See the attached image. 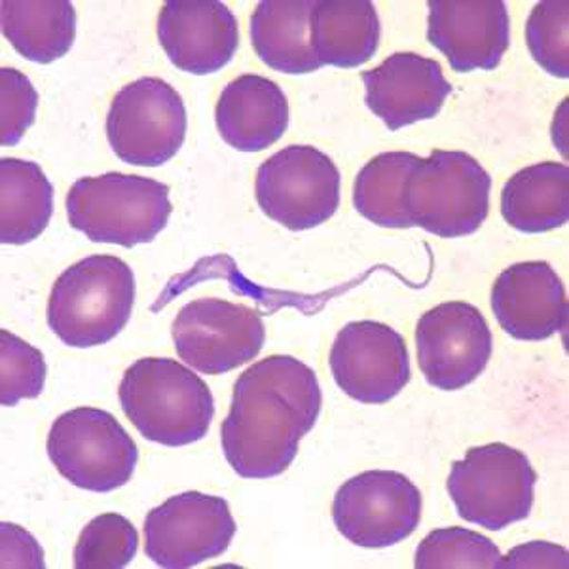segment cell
<instances>
[{"mask_svg":"<svg viewBox=\"0 0 569 569\" xmlns=\"http://www.w3.org/2000/svg\"><path fill=\"white\" fill-rule=\"evenodd\" d=\"M380 34L378 10L370 0H318L311 12V48L321 66H365L378 52Z\"/></svg>","mask_w":569,"mask_h":569,"instance_id":"obj_20","label":"cell"},{"mask_svg":"<svg viewBox=\"0 0 569 569\" xmlns=\"http://www.w3.org/2000/svg\"><path fill=\"white\" fill-rule=\"evenodd\" d=\"M39 109V93L33 82L10 67L0 71V142L2 147H13L23 139L27 130L34 123Z\"/></svg>","mask_w":569,"mask_h":569,"instance_id":"obj_30","label":"cell"},{"mask_svg":"<svg viewBox=\"0 0 569 569\" xmlns=\"http://www.w3.org/2000/svg\"><path fill=\"white\" fill-rule=\"evenodd\" d=\"M136 305V276L112 254H91L61 273L48 298L46 319L71 348L110 342L128 325Z\"/></svg>","mask_w":569,"mask_h":569,"instance_id":"obj_3","label":"cell"},{"mask_svg":"<svg viewBox=\"0 0 569 569\" xmlns=\"http://www.w3.org/2000/svg\"><path fill=\"white\" fill-rule=\"evenodd\" d=\"M420 488L397 471H365L338 488L332 520L350 543L386 549L412 536L421 520Z\"/></svg>","mask_w":569,"mask_h":569,"instance_id":"obj_10","label":"cell"},{"mask_svg":"<svg viewBox=\"0 0 569 569\" xmlns=\"http://www.w3.org/2000/svg\"><path fill=\"white\" fill-rule=\"evenodd\" d=\"M569 2H537L526 23V42L537 66L557 78L569 77Z\"/></svg>","mask_w":569,"mask_h":569,"instance_id":"obj_28","label":"cell"},{"mask_svg":"<svg viewBox=\"0 0 569 569\" xmlns=\"http://www.w3.org/2000/svg\"><path fill=\"white\" fill-rule=\"evenodd\" d=\"M501 550L492 539L467 528H440L418 545V569H492L498 568Z\"/></svg>","mask_w":569,"mask_h":569,"instance_id":"obj_26","label":"cell"},{"mask_svg":"<svg viewBox=\"0 0 569 569\" xmlns=\"http://www.w3.org/2000/svg\"><path fill=\"white\" fill-rule=\"evenodd\" d=\"M427 40L456 72L493 71L511 42L503 0H431Z\"/></svg>","mask_w":569,"mask_h":569,"instance_id":"obj_15","label":"cell"},{"mask_svg":"<svg viewBox=\"0 0 569 569\" xmlns=\"http://www.w3.org/2000/svg\"><path fill=\"white\" fill-rule=\"evenodd\" d=\"M340 182L330 156L310 144H291L260 163L254 194L268 219L300 232L321 227L337 213Z\"/></svg>","mask_w":569,"mask_h":569,"instance_id":"obj_9","label":"cell"},{"mask_svg":"<svg viewBox=\"0 0 569 569\" xmlns=\"http://www.w3.org/2000/svg\"><path fill=\"white\" fill-rule=\"evenodd\" d=\"M171 213L168 184L150 177L118 171L82 177L67 194V217L74 230L96 243L126 249L156 240Z\"/></svg>","mask_w":569,"mask_h":569,"instance_id":"obj_4","label":"cell"},{"mask_svg":"<svg viewBox=\"0 0 569 569\" xmlns=\"http://www.w3.org/2000/svg\"><path fill=\"white\" fill-rule=\"evenodd\" d=\"M418 365L427 383L458 391L485 372L493 351L482 311L467 302H445L426 311L416 327Z\"/></svg>","mask_w":569,"mask_h":569,"instance_id":"obj_13","label":"cell"},{"mask_svg":"<svg viewBox=\"0 0 569 569\" xmlns=\"http://www.w3.org/2000/svg\"><path fill=\"white\" fill-rule=\"evenodd\" d=\"M418 162L420 156L397 150L378 154L365 163L353 184L357 213L378 227L412 228L405 209V184Z\"/></svg>","mask_w":569,"mask_h":569,"instance_id":"obj_25","label":"cell"},{"mask_svg":"<svg viewBox=\"0 0 569 569\" xmlns=\"http://www.w3.org/2000/svg\"><path fill=\"white\" fill-rule=\"evenodd\" d=\"M118 397L137 431L163 447H187L208 435L214 399L194 370L173 359L144 357L122 376Z\"/></svg>","mask_w":569,"mask_h":569,"instance_id":"obj_2","label":"cell"},{"mask_svg":"<svg viewBox=\"0 0 569 569\" xmlns=\"http://www.w3.org/2000/svg\"><path fill=\"white\" fill-rule=\"evenodd\" d=\"M139 549V533L128 518L104 512L88 522L74 547V568L122 569Z\"/></svg>","mask_w":569,"mask_h":569,"instance_id":"obj_27","label":"cell"},{"mask_svg":"<svg viewBox=\"0 0 569 569\" xmlns=\"http://www.w3.org/2000/svg\"><path fill=\"white\" fill-rule=\"evenodd\" d=\"M238 531L227 499L201 492L169 498L144 518L147 557L166 569H188L227 552Z\"/></svg>","mask_w":569,"mask_h":569,"instance_id":"obj_11","label":"cell"},{"mask_svg":"<svg viewBox=\"0 0 569 569\" xmlns=\"http://www.w3.org/2000/svg\"><path fill=\"white\" fill-rule=\"evenodd\" d=\"M536 482V469L525 452L490 442L453 461L447 490L463 520L499 531L530 517Z\"/></svg>","mask_w":569,"mask_h":569,"instance_id":"obj_6","label":"cell"},{"mask_svg":"<svg viewBox=\"0 0 569 569\" xmlns=\"http://www.w3.org/2000/svg\"><path fill=\"white\" fill-rule=\"evenodd\" d=\"M0 26L16 52L48 66L71 50L77 10L69 0H2Z\"/></svg>","mask_w":569,"mask_h":569,"instance_id":"obj_22","label":"cell"},{"mask_svg":"<svg viewBox=\"0 0 569 569\" xmlns=\"http://www.w3.org/2000/svg\"><path fill=\"white\" fill-rule=\"evenodd\" d=\"M42 558L44 555L33 537L20 526L2 525V566L10 562L8 568H44Z\"/></svg>","mask_w":569,"mask_h":569,"instance_id":"obj_32","label":"cell"},{"mask_svg":"<svg viewBox=\"0 0 569 569\" xmlns=\"http://www.w3.org/2000/svg\"><path fill=\"white\" fill-rule=\"evenodd\" d=\"M46 367L42 351L16 337L10 330H0V402L16 407L23 399H37L44 391Z\"/></svg>","mask_w":569,"mask_h":569,"instance_id":"obj_29","label":"cell"},{"mask_svg":"<svg viewBox=\"0 0 569 569\" xmlns=\"http://www.w3.org/2000/svg\"><path fill=\"white\" fill-rule=\"evenodd\" d=\"M313 0H262L251 16V44L260 61L284 74L321 69L310 39Z\"/></svg>","mask_w":569,"mask_h":569,"instance_id":"obj_21","label":"cell"},{"mask_svg":"<svg viewBox=\"0 0 569 569\" xmlns=\"http://www.w3.org/2000/svg\"><path fill=\"white\" fill-rule=\"evenodd\" d=\"M323 407L318 375L291 356H270L241 372L220 427L228 463L243 479H272L291 467Z\"/></svg>","mask_w":569,"mask_h":569,"instance_id":"obj_1","label":"cell"},{"mask_svg":"<svg viewBox=\"0 0 569 569\" xmlns=\"http://www.w3.org/2000/svg\"><path fill=\"white\" fill-rule=\"evenodd\" d=\"M187 107L162 78H139L118 91L107 114L110 149L130 166L160 168L187 139Z\"/></svg>","mask_w":569,"mask_h":569,"instance_id":"obj_8","label":"cell"},{"mask_svg":"<svg viewBox=\"0 0 569 569\" xmlns=\"http://www.w3.org/2000/svg\"><path fill=\"white\" fill-rule=\"evenodd\" d=\"M330 372L343 393L365 405H386L410 382L402 335L378 321H353L330 348Z\"/></svg>","mask_w":569,"mask_h":569,"instance_id":"obj_14","label":"cell"},{"mask_svg":"<svg viewBox=\"0 0 569 569\" xmlns=\"http://www.w3.org/2000/svg\"><path fill=\"white\" fill-rule=\"evenodd\" d=\"M53 214V187L39 163L0 162V241L26 246L42 236Z\"/></svg>","mask_w":569,"mask_h":569,"instance_id":"obj_24","label":"cell"},{"mask_svg":"<svg viewBox=\"0 0 569 569\" xmlns=\"http://www.w3.org/2000/svg\"><path fill=\"white\" fill-rule=\"evenodd\" d=\"M361 78L365 103L391 131L437 117L452 93L439 61L415 52L393 53Z\"/></svg>","mask_w":569,"mask_h":569,"instance_id":"obj_17","label":"cell"},{"mask_svg":"<svg viewBox=\"0 0 569 569\" xmlns=\"http://www.w3.org/2000/svg\"><path fill=\"white\" fill-rule=\"evenodd\" d=\"M46 450L59 475L88 492H112L128 485L139 461L137 445L122 423L90 407L59 416Z\"/></svg>","mask_w":569,"mask_h":569,"instance_id":"obj_7","label":"cell"},{"mask_svg":"<svg viewBox=\"0 0 569 569\" xmlns=\"http://www.w3.org/2000/svg\"><path fill=\"white\" fill-rule=\"evenodd\" d=\"M158 39L177 69L206 77L232 61L240 27L220 0H169L158 16Z\"/></svg>","mask_w":569,"mask_h":569,"instance_id":"obj_16","label":"cell"},{"mask_svg":"<svg viewBox=\"0 0 569 569\" xmlns=\"http://www.w3.org/2000/svg\"><path fill=\"white\" fill-rule=\"evenodd\" d=\"M492 177L461 150L435 149L416 163L405 184V209L412 227L439 238H463L490 213Z\"/></svg>","mask_w":569,"mask_h":569,"instance_id":"obj_5","label":"cell"},{"mask_svg":"<svg viewBox=\"0 0 569 569\" xmlns=\"http://www.w3.org/2000/svg\"><path fill=\"white\" fill-rule=\"evenodd\" d=\"M568 550L552 543L520 545L507 557L499 558L498 568H568Z\"/></svg>","mask_w":569,"mask_h":569,"instance_id":"obj_31","label":"cell"},{"mask_svg":"<svg viewBox=\"0 0 569 569\" xmlns=\"http://www.w3.org/2000/svg\"><path fill=\"white\" fill-rule=\"evenodd\" d=\"M501 214L520 232L543 233L569 219V168L566 163H533L512 176L501 192Z\"/></svg>","mask_w":569,"mask_h":569,"instance_id":"obj_23","label":"cell"},{"mask_svg":"<svg viewBox=\"0 0 569 569\" xmlns=\"http://www.w3.org/2000/svg\"><path fill=\"white\" fill-rule=\"evenodd\" d=\"M224 142L240 152L270 149L289 128V101L270 78L241 74L220 93L214 109Z\"/></svg>","mask_w":569,"mask_h":569,"instance_id":"obj_19","label":"cell"},{"mask_svg":"<svg viewBox=\"0 0 569 569\" xmlns=\"http://www.w3.org/2000/svg\"><path fill=\"white\" fill-rule=\"evenodd\" d=\"M176 350L201 375H224L252 361L266 342L259 311L220 298L188 302L171 325Z\"/></svg>","mask_w":569,"mask_h":569,"instance_id":"obj_12","label":"cell"},{"mask_svg":"<svg viewBox=\"0 0 569 569\" xmlns=\"http://www.w3.org/2000/svg\"><path fill=\"white\" fill-rule=\"evenodd\" d=\"M492 311L509 337L541 342L568 325V295L555 268L543 260L518 262L499 273Z\"/></svg>","mask_w":569,"mask_h":569,"instance_id":"obj_18","label":"cell"}]
</instances>
